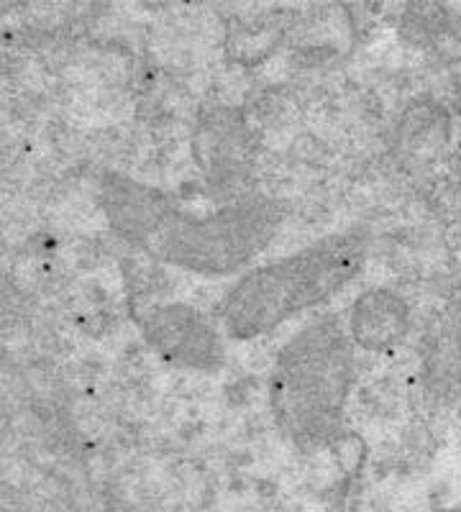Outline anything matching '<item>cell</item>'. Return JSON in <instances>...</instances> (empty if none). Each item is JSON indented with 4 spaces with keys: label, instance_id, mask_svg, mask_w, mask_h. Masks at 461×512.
Instances as JSON below:
<instances>
[{
    "label": "cell",
    "instance_id": "obj_4",
    "mask_svg": "<svg viewBox=\"0 0 461 512\" xmlns=\"http://www.w3.org/2000/svg\"><path fill=\"white\" fill-rule=\"evenodd\" d=\"M152 341L170 359L185 364H208L216 359V333L193 310L167 308L154 315Z\"/></svg>",
    "mask_w": 461,
    "mask_h": 512
},
{
    "label": "cell",
    "instance_id": "obj_5",
    "mask_svg": "<svg viewBox=\"0 0 461 512\" xmlns=\"http://www.w3.org/2000/svg\"><path fill=\"white\" fill-rule=\"evenodd\" d=\"M405 326V310L397 303L390 292H369L354 308L351 318V331L356 333V341L369 349H382V346L397 341Z\"/></svg>",
    "mask_w": 461,
    "mask_h": 512
},
{
    "label": "cell",
    "instance_id": "obj_3",
    "mask_svg": "<svg viewBox=\"0 0 461 512\" xmlns=\"http://www.w3.org/2000/svg\"><path fill=\"white\" fill-rule=\"evenodd\" d=\"M267 221L269 213L246 208L223 213L213 221L195 223L177 233L175 256L203 269L234 267L267 239Z\"/></svg>",
    "mask_w": 461,
    "mask_h": 512
},
{
    "label": "cell",
    "instance_id": "obj_1",
    "mask_svg": "<svg viewBox=\"0 0 461 512\" xmlns=\"http://www.w3.org/2000/svg\"><path fill=\"white\" fill-rule=\"evenodd\" d=\"M359 259L356 244L341 239L251 274L228 305V328L239 336L275 328L290 313L318 303L349 280Z\"/></svg>",
    "mask_w": 461,
    "mask_h": 512
},
{
    "label": "cell",
    "instance_id": "obj_2",
    "mask_svg": "<svg viewBox=\"0 0 461 512\" xmlns=\"http://www.w3.org/2000/svg\"><path fill=\"white\" fill-rule=\"evenodd\" d=\"M344 354L336 336H308L295 346L282 364L280 402L287 405L290 418L298 423L321 420L339 400V384L344 382Z\"/></svg>",
    "mask_w": 461,
    "mask_h": 512
}]
</instances>
